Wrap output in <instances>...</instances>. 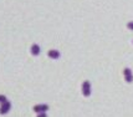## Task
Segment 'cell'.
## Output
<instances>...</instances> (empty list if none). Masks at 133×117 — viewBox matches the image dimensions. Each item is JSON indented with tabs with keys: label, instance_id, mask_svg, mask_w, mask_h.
<instances>
[{
	"label": "cell",
	"instance_id": "obj_6",
	"mask_svg": "<svg viewBox=\"0 0 133 117\" xmlns=\"http://www.w3.org/2000/svg\"><path fill=\"white\" fill-rule=\"evenodd\" d=\"M46 108H47V106H45V105L36 106V107H35V111H45Z\"/></svg>",
	"mask_w": 133,
	"mask_h": 117
},
{
	"label": "cell",
	"instance_id": "obj_4",
	"mask_svg": "<svg viewBox=\"0 0 133 117\" xmlns=\"http://www.w3.org/2000/svg\"><path fill=\"white\" fill-rule=\"evenodd\" d=\"M49 56L51 58H58L60 57V53H58L57 50H50L49 51Z\"/></svg>",
	"mask_w": 133,
	"mask_h": 117
},
{
	"label": "cell",
	"instance_id": "obj_9",
	"mask_svg": "<svg viewBox=\"0 0 133 117\" xmlns=\"http://www.w3.org/2000/svg\"><path fill=\"white\" fill-rule=\"evenodd\" d=\"M39 117H45V115H44V113H42V115H40V116Z\"/></svg>",
	"mask_w": 133,
	"mask_h": 117
},
{
	"label": "cell",
	"instance_id": "obj_1",
	"mask_svg": "<svg viewBox=\"0 0 133 117\" xmlns=\"http://www.w3.org/2000/svg\"><path fill=\"white\" fill-rule=\"evenodd\" d=\"M123 72H124V76H126V81H127V82H132V81H133V75H132V71L129 70L128 67H126Z\"/></svg>",
	"mask_w": 133,
	"mask_h": 117
},
{
	"label": "cell",
	"instance_id": "obj_3",
	"mask_svg": "<svg viewBox=\"0 0 133 117\" xmlns=\"http://www.w3.org/2000/svg\"><path fill=\"white\" fill-rule=\"evenodd\" d=\"M31 54H32V55H35V56L40 54V47H39V45L34 44V45L31 46Z\"/></svg>",
	"mask_w": 133,
	"mask_h": 117
},
{
	"label": "cell",
	"instance_id": "obj_5",
	"mask_svg": "<svg viewBox=\"0 0 133 117\" xmlns=\"http://www.w3.org/2000/svg\"><path fill=\"white\" fill-rule=\"evenodd\" d=\"M9 108H10V105H9V103H4L3 107H1V110H0V112H1V113H5Z\"/></svg>",
	"mask_w": 133,
	"mask_h": 117
},
{
	"label": "cell",
	"instance_id": "obj_7",
	"mask_svg": "<svg viewBox=\"0 0 133 117\" xmlns=\"http://www.w3.org/2000/svg\"><path fill=\"white\" fill-rule=\"evenodd\" d=\"M127 28L129 30H133V21H129V23L127 24Z\"/></svg>",
	"mask_w": 133,
	"mask_h": 117
},
{
	"label": "cell",
	"instance_id": "obj_8",
	"mask_svg": "<svg viewBox=\"0 0 133 117\" xmlns=\"http://www.w3.org/2000/svg\"><path fill=\"white\" fill-rule=\"evenodd\" d=\"M0 101H5V97L4 96H0Z\"/></svg>",
	"mask_w": 133,
	"mask_h": 117
},
{
	"label": "cell",
	"instance_id": "obj_2",
	"mask_svg": "<svg viewBox=\"0 0 133 117\" xmlns=\"http://www.w3.org/2000/svg\"><path fill=\"white\" fill-rule=\"evenodd\" d=\"M90 92H91V88H90V82L86 81L85 83H83V94H85V96H88V95H90Z\"/></svg>",
	"mask_w": 133,
	"mask_h": 117
}]
</instances>
